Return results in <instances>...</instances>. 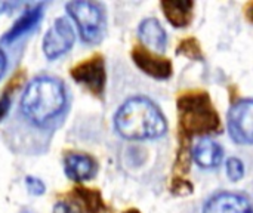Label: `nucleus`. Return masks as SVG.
Here are the masks:
<instances>
[{
	"instance_id": "obj_20",
	"label": "nucleus",
	"mask_w": 253,
	"mask_h": 213,
	"mask_svg": "<svg viewBox=\"0 0 253 213\" xmlns=\"http://www.w3.org/2000/svg\"><path fill=\"white\" fill-rule=\"evenodd\" d=\"M24 3H16V1H0V18L6 16L9 13H13L18 10V7H22Z\"/></svg>"
},
{
	"instance_id": "obj_22",
	"label": "nucleus",
	"mask_w": 253,
	"mask_h": 213,
	"mask_svg": "<svg viewBox=\"0 0 253 213\" xmlns=\"http://www.w3.org/2000/svg\"><path fill=\"white\" fill-rule=\"evenodd\" d=\"M6 65H7V62H6V55H4V52L0 49V79L3 77V74H4V71H6Z\"/></svg>"
},
{
	"instance_id": "obj_21",
	"label": "nucleus",
	"mask_w": 253,
	"mask_h": 213,
	"mask_svg": "<svg viewBox=\"0 0 253 213\" xmlns=\"http://www.w3.org/2000/svg\"><path fill=\"white\" fill-rule=\"evenodd\" d=\"M9 107H10V99L7 96H3L0 99V120L6 116V113L9 111Z\"/></svg>"
},
{
	"instance_id": "obj_19",
	"label": "nucleus",
	"mask_w": 253,
	"mask_h": 213,
	"mask_svg": "<svg viewBox=\"0 0 253 213\" xmlns=\"http://www.w3.org/2000/svg\"><path fill=\"white\" fill-rule=\"evenodd\" d=\"M53 213H80V209L77 205L67 203V202H59L55 205Z\"/></svg>"
},
{
	"instance_id": "obj_7",
	"label": "nucleus",
	"mask_w": 253,
	"mask_h": 213,
	"mask_svg": "<svg viewBox=\"0 0 253 213\" xmlns=\"http://www.w3.org/2000/svg\"><path fill=\"white\" fill-rule=\"evenodd\" d=\"M73 77L93 93H101L105 85V70L101 58H93L73 68Z\"/></svg>"
},
{
	"instance_id": "obj_2",
	"label": "nucleus",
	"mask_w": 253,
	"mask_h": 213,
	"mask_svg": "<svg viewBox=\"0 0 253 213\" xmlns=\"http://www.w3.org/2000/svg\"><path fill=\"white\" fill-rule=\"evenodd\" d=\"M65 105V90L59 80L47 76L31 80L22 95L21 108L27 119L44 125L58 116Z\"/></svg>"
},
{
	"instance_id": "obj_10",
	"label": "nucleus",
	"mask_w": 253,
	"mask_h": 213,
	"mask_svg": "<svg viewBox=\"0 0 253 213\" xmlns=\"http://www.w3.org/2000/svg\"><path fill=\"white\" fill-rule=\"evenodd\" d=\"M42 15H43V4H34L33 7L28 6V9L24 10L22 15L3 34L1 40L3 42H13L15 39L24 36L28 31H31L39 24V21L42 19Z\"/></svg>"
},
{
	"instance_id": "obj_4",
	"label": "nucleus",
	"mask_w": 253,
	"mask_h": 213,
	"mask_svg": "<svg viewBox=\"0 0 253 213\" xmlns=\"http://www.w3.org/2000/svg\"><path fill=\"white\" fill-rule=\"evenodd\" d=\"M67 10L76 21L84 42L95 43L101 39L104 31V16L98 4L92 1H70Z\"/></svg>"
},
{
	"instance_id": "obj_8",
	"label": "nucleus",
	"mask_w": 253,
	"mask_h": 213,
	"mask_svg": "<svg viewBox=\"0 0 253 213\" xmlns=\"http://www.w3.org/2000/svg\"><path fill=\"white\" fill-rule=\"evenodd\" d=\"M203 213H252V208L249 200L243 196L221 193L208 202Z\"/></svg>"
},
{
	"instance_id": "obj_1",
	"label": "nucleus",
	"mask_w": 253,
	"mask_h": 213,
	"mask_svg": "<svg viewBox=\"0 0 253 213\" xmlns=\"http://www.w3.org/2000/svg\"><path fill=\"white\" fill-rule=\"evenodd\" d=\"M114 125L127 139H151L166 132V120L160 110L147 98L136 96L126 101L117 111Z\"/></svg>"
},
{
	"instance_id": "obj_13",
	"label": "nucleus",
	"mask_w": 253,
	"mask_h": 213,
	"mask_svg": "<svg viewBox=\"0 0 253 213\" xmlns=\"http://www.w3.org/2000/svg\"><path fill=\"white\" fill-rule=\"evenodd\" d=\"M194 160L199 166L205 169H213L219 166L222 160V148L213 139L203 138L197 142L194 148Z\"/></svg>"
},
{
	"instance_id": "obj_12",
	"label": "nucleus",
	"mask_w": 253,
	"mask_h": 213,
	"mask_svg": "<svg viewBox=\"0 0 253 213\" xmlns=\"http://www.w3.org/2000/svg\"><path fill=\"white\" fill-rule=\"evenodd\" d=\"M65 173L73 181H86L95 176L96 163L89 156L70 154L65 157Z\"/></svg>"
},
{
	"instance_id": "obj_23",
	"label": "nucleus",
	"mask_w": 253,
	"mask_h": 213,
	"mask_svg": "<svg viewBox=\"0 0 253 213\" xmlns=\"http://www.w3.org/2000/svg\"><path fill=\"white\" fill-rule=\"evenodd\" d=\"M126 213H139L138 211H129V212H126Z\"/></svg>"
},
{
	"instance_id": "obj_5",
	"label": "nucleus",
	"mask_w": 253,
	"mask_h": 213,
	"mask_svg": "<svg viewBox=\"0 0 253 213\" xmlns=\"http://www.w3.org/2000/svg\"><path fill=\"white\" fill-rule=\"evenodd\" d=\"M252 99H242L228 113V132L239 144H252Z\"/></svg>"
},
{
	"instance_id": "obj_15",
	"label": "nucleus",
	"mask_w": 253,
	"mask_h": 213,
	"mask_svg": "<svg viewBox=\"0 0 253 213\" xmlns=\"http://www.w3.org/2000/svg\"><path fill=\"white\" fill-rule=\"evenodd\" d=\"M77 196L84 202L87 211L92 213H98L102 202H101V196L96 191H90V190H84V188H77Z\"/></svg>"
},
{
	"instance_id": "obj_3",
	"label": "nucleus",
	"mask_w": 253,
	"mask_h": 213,
	"mask_svg": "<svg viewBox=\"0 0 253 213\" xmlns=\"http://www.w3.org/2000/svg\"><path fill=\"white\" fill-rule=\"evenodd\" d=\"M181 125L191 133H209L219 128V117L208 95H185L179 99Z\"/></svg>"
},
{
	"instance_id": "obj_6",
	"label": "nucleus",
	"mask_w": 253,
	"mask_h": 213,
	"mask_svg": "<svg viewBox=\"0 0 253 213\" xmlns=\"http://www.w3.org/2000/svg\"><path fill=\"white\" fill-rule=\"evenodd\" d=\"M74 30L67 18H58L43 39V50L49 59H55L70 50L74 43Z\"/></svg>"
},
{
	"instance_id": "obj_16",
	"label": "nucleus",
	"mask_w": 253,
	"mask_h": 213,
	"mask_svg": "<svg viewBox=\"0 0 253 213\" xmlns=\"http://www.w3.org/2000/svg\"><path fill=\"white\" fill-rule=\"evenodd\" d=\"M227 175H228V178L231 179V181H239V179H242L243 178V175H245V166H243V163L239 160V159H236V157H231L228 162H227Z\"/></svg>"
},
{
	"instance_id": "obj_14",
	"label": "nucleus",
	"mask_w": 253,
	"mask_h": 213,
	"mask_svg": "<svg viewBox=\"0 0 253 213\" xmlns=\"http://www.w3.org/2000/svg\"><path fill=\"white\" fill-rule=\"evenodd\" d=\"M166 18L175 25V27H185L190 24L193 18V1L185 0H169L162 3Z\"/></svg>"
},
{
	"instance_id": "obj_17",
	"label": "nucleus",
	"mask_w": 253,
	"mask_h": 213,
	"mask_svg": "<svg viewBox=\"0 0 253 213\" xmlns=\"http://www.w3.org/2000/svg\"><path fill=\"white\" fill-rule=\"evenodd\" d=\"M179 52H182L184 55H188L191 58H200V49H199V44L194 42V40H185L184 43H181L179 46Z\"/></svg>"
},
{
	"instance_id": "obj_11",
	"label": "nucleus",
	"mask_w": 253,
	"mask_h": 213,
	"mask_svg": "<svg viewBox=\"0 0 253 213\" xmlns=\"http://www.w3.org/2000/svg\"><path fill=\"white\" fill-rule=\"evenodd\" d=\"M139 37H141L142 43L145 46H148L151 50L165 52L168 37H166L165 28L162 27V24L157 19L148 18V19L142 21L139 25Z\"/></svg>"
},
{
	"instance_id": "obj_9",
	"label": "nucleus",
	"mask_w": 253,
	"mask_h": 213,
	"mask_svg": "<svg viewBox=\"0 0 253 213\" xmlns=\"http://www.w3.org/2000/svg\"><path fill=\"white\" fill-rule=\"evenodd\" d=\"M132 56L135 64L145 74H150L156 79H168L172 73V64L168 59L159 58L142 47H135Z\"/></svg>"
},
{
	"instance_id": "obj_18",
	"label": "nucleus",
	"mask_w": 253,
	"mask_h": 213,
	"mask_svg": "<svg viewBox=\"0 0 253 213\" xmlns=\"http://www.w3.org/2000/svg\"><path fill=\"white\" fill-rule=\"evenodd\" d=\"M25 185L28 188V191L34 196H40L44 193V184L37 179V178H33V176H27L25 178Z\"/></svg>"
}]
</instances>
